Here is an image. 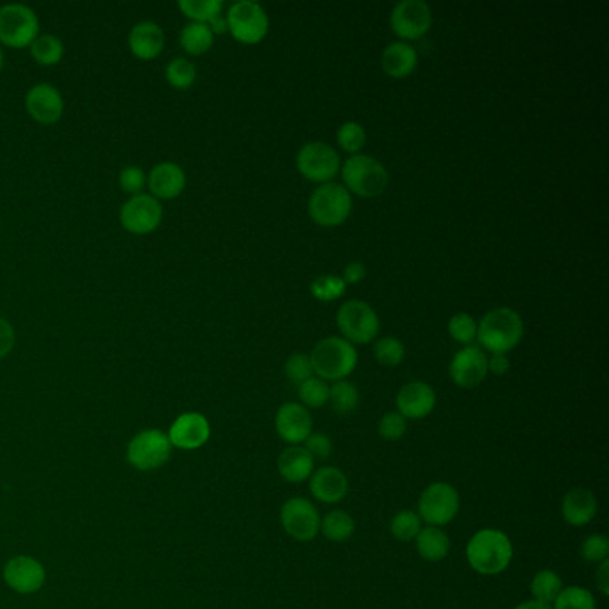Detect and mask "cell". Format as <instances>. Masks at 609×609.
<instances>
[{
    "label": "cell",
    "instance_id": "1",
    "mask_svg": "<svg viewBox=\"0 0 609 609\" xmlns=\"http://www.w3.org/2000/svg\"><path fill=\"white\" fill-rule=\"evenodd\" d=\"M524 336V322L515 309L488 311L477 324V340L492 354H506L517 347Z\"/></svg>",
    "mask_w": 609,
    "mask_h": 609
},
{
    "label": "cell",
    "instance_id": "2",
    "mask_svg": "<svg viewBox=\"0 0 609 609\" xmlns=\"http://www.w3.org/2000/svg\"><path fill=\"white\" fill-rule=\"evenodd\" d=\"M513 558V545L508 536L497 529H483L470 538L467 559L470 567L483 576L501 574Z\"/></svg>",
    "mask_w": 609,
    "mask_h": 609
},
{
    "label": "cell",
    "instance_id": "3",
    "mask_svg": "<svg viewBox=\"0 0 609 609\" xmlns=\"http://www.w3.org/2000/svg\"><path fill=\"white\" fill-rule=\"evenodd\" d=\"M309 359L313 372L320 379L336 383L343 381L354 372V368L358 365V352L347 340L338 336H329L315 345Z\"/></svg>",
    "mask_w": 609,
    "mask_h": 609
},
{
    "label": "cell",
    "instance_id": "4",
    "mask_svg": "<svg viewBox=\"0 0 609 609\" xmlns=\"http://www.w3.org/2000/svg\"><path fill=\"white\" fill-rule=\"evenodd\" d=\"M343 183L349 193H356L363 199L379 197L388 186L386 168L372 156L354 154L345 161L342 168Z\"/></svg>",
    "mask_w": 609,
    "mask_h": 609
},
{
    "label": "cell",
    "instance_id": "5",
    "mask_svg": "<svg viewBox=\"0 0 609 609\" xmlns=\"http://www.w3.org/2000/svg\"><path fill=\"white\" fill-rule=\"evenodd\" d=\"M309 217L322 227L342 226L352 211L351 193L340 184L318 186L308 204Z\"/></svg>",
    "mask_w": 609,
    "mask_h": 609
},
{
    "label": "cell",
    "instance_id": "6",
    "mask_svg": "<svg viewBox=\"0 0 609 609\" xmlns=\"http://www.w3.org/2000/svg\"><path fill=\"white\" fill-rule=\"evenodd\" d=\"M40 36V18L24 4L0 8V43L9 49H27Z\"/></svg>",
    "mask_w": 609,
    "mask_h": 609
},
{
    "label": "cell",
    "instance_id": "7",
    "mask_svg": "<svg viewBox=\"0 0 609 609\" xmlns=\"http://www.w3.org/2000/svg\"><path fill=\"white\" fill-rule=\"evenodd\" d=\"M227 29L236 42L256 45L268 34V15L256 2L242 0L236 2L227 13Z\"/></svg>",
    "mask_w": 609,
    "mask_h": 609
},
{
    "label": "cell",
    "instance_id": "8",
    "mask_svg": "<svg viewBox=\"0 0 609 609\" xmlns=\"http://www.w3.org/2000/svg\"><path fill=\"white\" fill-rule=\"evenodd\" d=\"M172 454V443L168 434L159 429H147L136 434L127 445V461L136 470H156L161 468Z\"/></svg>",
    "mask_w": 609,
    "mask_h": 609
},
{
    "label": "cell",
    "instance_id": "9",
    "mask_svg": "<svg viewBox=\"0 0 609 609\" xmlns=\"http://www.w3.org/2000/svg\"><path fill=\"white\" fill-rule=\"evenodd\" d=\"M336 324L342 331L343 340L365 345L376 338L379 333V318L377 313L363 301H347L338 309Z\"/></svg>",
    "mask_w": 609,
    "mask_h": 609
},
{
    "label": "cell",
    "instance_id": "10",
    "mask_svg": "<svg viewBox=\"0 0 609 609\" xmlns=\"http://www.w3.org/2000/svg\"><path fill=\"white\" fill-rule=\"evenodd\" d=\"M459 493L447 483L427 486L418 499V517L433 527L449 524L458 515Z\"/></svg>",
    "mask_w": 609,
    "mask_h": 609
},
{
    "label": "cell",
    "instance_id": "11",
    "mask_svg": "<svg viewBox=\"0 0 609 609\" xmlns=\"http://www.w3.org/2000/svg\"><path fill=\"white\" fill-rule=\"evenodd\" d=\"M340 156L331 145L322 142L306 143L297 154V168L302 177L313 183L326 184L340 172Z\"/></svg>",
    "mask_w": 609,
    "mask_h": 609
},
{
    "label": "cell",
    "instance_id": "12",
    "mask_svg": "<svg viewBox=\"0 0 609 609\" xmlns=\"http://www.w3.org/2000/svg\"><path fill=\"white\" fill-rule=\"evenodd\" d=\"M163 220V206L149 193L131 197L120 209V222L127 233L151 234L158 229Z\"/></svg>",
    "mask_w": 609,
    "mask_h": 609
},
{
    "label": "cell",
    "instance_id": "13",
    "mask_svg": "<svg viewBox=\"0 0 609 609\" xmlns=\"http://www.w3.org/2000/svg\"><path fill=\"white\" fill-rule=\"evenodd\" d=\"M431 24V8L424 0H402L390 15L392 31L401 36L402 40H418L426 36Z\"/></svg>",
    "mask_w": 609,
    "mask_h": 609
},
{
    "label": "cell",
    "instance_id": "14",
    "mask_svg": "<svg viewBox=\"0 0 609 609\" xmlns=\"http://www.w3.org/2000/svg\"><path fill=\"white\" fill-rule=\"evenodd\" d=\"M322 518L313 502L302 497H295L284 504L281 509V524L284 531L292 536L293 540L309 542L320 531Z\"/></svg>",
    "mask_w": 609,
    "mask_h": 609
},
{
    "label": "cell",
    "instance_id": "15",
    "mask_svg": "<svg viewBox=\"0 0 609 609\" xmlns=\"http://www.w3.org/2000/svg\"><path fill=\"white\" fill-rule=\"evenodd\" d=\"M26 111L34 122L52 126L63 117L65 101L56 86L51 83H38L26 93Z\"/></svg>",
    "mask_w": 609,
    "mask_h": 609
},
{
    "label": "cell",
    "instance_id": "16",
    "mask_svg": "<svg viewBox=\"0 0 609 609\" xmlns=\"http://www.w3.org/2000/svg\"><path fill=\"white\" fill-rule=\"evenodd\" d=\"M4 581L13 592L29 595L45 584V568L31 556H17L6 563Z\"/></svg>",
    "mask_w": 609,
    "mask_h": 609
},
{
    "label": "cell",
    "instance_id": "17",
    "mask_svg": "<svg viewBox=\"0 0 609 609\" xmlns=\"http://www.w3.org/2000/svg\"><path fill=\"white\" fill-rule=\"evenodd\" d=\"M449 374L459 388H476L488 374V358L476 345H467L452 358Z\"/></svg>",
    "mask_w": 609,
    "mask_h": 609
},
{
    "label": "cell",
    "instance_id": "18",
    "mask_svg": "<svg viewBox=\"0 0 609 609\" xmlns=\"http://www.w3.org/2000/svg\"><path fill=\"white\" fill-rule=\"evenodd\" d=\"M209 434H211V427H209L208 418L201 413H183L170 427L168 440L177 449L195 451L208 442Z\"/></svg>",
    "mask_w": 609,
    "mask_h": 609
},
{
    "label": "cell",
    "instance_id": "19",
    "mask_svg": "<svg viewBox=\"0 0 609 609\" xmlns=\"http://www.w3.org/2000/svg\"><path fill=\"white\" fill-rule=\"evenodd\" d=\"M313 429V418L309 415L308 408L295 402H286L277 409L276 431L281 440L292 445L306 442Z\"/></svg>",
    "mask_w": 609,
    "mask_h": 609
},
{
    "label": "cell",
    "instance_id": "20",
    "mask_svg": "<svg viewBox=\"0 0 609 609\" xmlns=\"http://www.w3.org/2000/svg\"><path fill=\"white\" fill-rule=\"evenodd\" d=\"M436 406V393L433 388L422 381H411L404 384L397 395V408L406 420H418L431 415Z\"/></svg>",
    "mask_w": 609,
    "mask_h": 609
},
{
    "label": "cell",
    "instance_id": "21",
    "mask_svg": "<svg viewBox=\"0 0 609 609\" xmlns=\"http://www.w3.org/2000/svg\"><path fill=\"white\" fill-rule=\"evenodd\" d=\"M147 184L154 199L158 201H172L177 199L186 188V174L177 163H159L152 168L147 177Z\"/></svg>",
    "mask_w": 609,
    "mask_h": 609
},
{
    "label": "cell",
    "instance_id": "22",
    "mask_svg": "<svg viewBox=\"0 0 609 609\" xmlns=\"http://www.w3.org/2000/svg\"><path fill=\"white\" fill-rule=\"evenodd\" d=\"M129 49L134 58L140 61H152L158 58L165 49V33L156 22H140L129 33Z\"/></svg>",
    "mask_w": 609,
    "mask_h": 609
},
{
    "label": "cell",
    "instance_id": "23",
    "mask_svg": "<svg viewBox=\"0 0 609 609\" xmlns=\"http://www.w3.org/2000/svg\"><path fill=\"white\" fill-rule=\"evenodd\" d=\"M309 488L318 501L324 504H336L349 492V481L340 468L322 467L311 476Z\"/></svg>",
    "mask_w": 609,
    "mask_h": 609
},
{
    "label": "cell",
    "instance_id": "24",
    "mask_svg": "<svg viewBox=\"0 0 609 609\" xmlns=\"http://www.w3.org/2000/svg\"><path fill=\"white\" fill-rule=\"evenodd\" d=\"M597 499L586 488H574L563 497L561 502V515L570 526H586L597 515Z\"/></svg>",
    "mask_w": 609,
    "mask_h": 609
},
{
    "label": "cell",
    "instance_id": "25",
    "mask_svg": "<svg viewBox=\"0 0 609 609\" xmlns=\"http://www.w3.org/2000/svg\"><path fill=\"white\" fill-rule=\"evenodd\" d=\"M417 63V51L406 42L390 43L381 54V68L386 76L393 79L411 76Z\"/></svg>",
    "mask_w": 609,
    "mask_h": 609
},
{
    "label": "cell",
    "instance_id": "26",
    "mask_svg": "<svg viewBox=\"0 0 609 609\" xmlns=\"http://www.w3.org/2000/svg\"><path fill=\"white\" fill-rule=\"evenodd\" d=\"M277 468L279 474L288 483H304L313 474L315 459L309 456V452L304 447L295 445L281 452V456L277 459Z\"/></svg>",
    "mask_w": 609,
    "mask_h": 609
},
{
    "label": "cell",
    "instance_id": "27",
    "mask_svg": "<svg viewBox=\"0 0 609 609\" xmlns=\"http://www.w3.org/2000/svg\"><path fill=\"white\" fill-rule=\"evenodd\" d=\"M415 540L418 554L427 561H442L451 551V540L440 527H424Z\"/></svg>",
    "mask_w": 609,
    "mask_h": 609
},
{
    "label": "cell",
    "instance_id": "28",
    "mask_svg": "<svg viewBox=\"0 0 609 609\" xmlns=\"http://www.w3.org/2000/svg\"><path fill=\"white\" fill-rule=\"evenodd\" d=\"M215 34L211 33L208 24H199V22H190L188 26L183 27L179 42L181 47L192 56H201L204 52H208L213 47Z\"/></svg>",
    "mask_w": 609,
    "mask_h": 609
},
{
    "label": "cell",
    "instance_id": "29",
    "mask_svg": "<svg viewBox=\"0 0 609 609\" xmlns=\"http://www.w3.org/2000/svg\"><path fill=\"white\" fill-rule=\"evenodd\" d=\"M29 49L31 58L42 67H54L65 56V45L54 34H40Z\"/></svg>",
    "mask_w": 609,
    "mask_h": 609
},
{
    "label": "cell",
    "instance_id": "30",
    "mask_svg": "<svg viewBox=\"0 0 609 609\" xmlns=\"http://www.w3.org/2000/svg\"><path fill=\"white\" fill-rule=\"evenodd\" d=\"M356 524L354 518L345 513L342 509H334L331 513H327L324 520L320 522V531L324 533L327 540L331 542H345L354 534Z\"/></svg>",
    "mask_w": 609,
    "mask_h": 609
},
{
    "label": "cell",
    "instance_id": "31",
    "mask_svg": "<svg viewBox=\"0 0 609 609\" xmlns=\"http://www.w3.org/2000/svg\"><path fill=\"white\" fill-rule=\"evenodd\" d=\"M329 404L334 413L349 415L358 408V388L349 381H336L333 386H329Z\"/></svg>",
    "mask_w": 609,
    "mask_h": 609
},
{
    "label": "cell",
    "instance_id": "32",
    "mask_svg": "<svg viewBox=\"0 0 609 609\" xmlns=\"http://www.w3.org/2000/svg\"><path fill=\"white\" fill-rule=\"evenodd\" d=\"M165 77H167V83L174 88V90H181L186 92L192 88L193 83L197 81V68L193 65L190 59L176 58L172 59L165 68Z\"/></svg>",
    "mask_w": 609,
    "mask_h": 609
},
{
    "label": "cell",
    "instance_id": "33",
    "mask_svg": "<svg viewBox=\"0 0 609 609\" xmlns=\"http://www.w3.org/2000/svg\"><path fill=\"white\" fill-rule=\"evenodd\" d=\"M222 0H181L179 9L186 18L199 24H209L211 20L222 15Z\"/></svg>",
    "mask_w": 609,
    "mask_h": 609
},
{
    "label": "cell",
    "instance_id": "34",
    "mask_svg": "<svg viewBox=\"0 0 609 609\" xmlns=\"http://www.w3.org/2000/svg\"><path fill=\"white\" fill-rule=\"evenodd\" d=\"M563 590L561 577L552 572V570H542L533 577L531 583V593H533L534 601L543 602V604H554L559 592Z\"/></svg>",
    "mask_w": 609,
    "mask_h": 609
},
{
    "label": "cell",
    "instance_id": "35",
    "mask_svg": "<svg viewBox=\"0 0 609 609\" xmlns=\"http://www.w3.org/2000/svg\"><path fill=\"white\" fill-rule=\"evenodd\" d=\"M552 609H595V597L581 586H568L559 592Z\"/></svg>",
    "mask_w": 609,
    "mask_h": 609
},
{
    "label": "cell",
    "instance_id": "36",
    "mask_svg": "<svg viewBox=\"0 0 609 609\" xmlns=\"http://www.w3.org/2000/svg\"><path fill=\"white\" fill-rule=\"evenodd\" d=\"M390 531H392L395 540L411 542V540H415L417 534L422 531V520H420L418 513H415V511L404 509V511L397 513V515L393 517Z\"/></svg>",
    "mask_w": 609,
    "mask_h": 609
},
{
    "label": "cell",
    "instance_id": "37",
    "mask_svg": "<svg viewBox=\"0 0 609 609\" xmlns=\"http://www.w3.org/2000/svg\"><path fill=\"white\" fill-rule=\"evenodd\" d=\"M299 397L304 402V408H322L329 402V386L320 377H309L299 386Z\"/></svg>",
    "mask_w": 609,
    "mask_h": 609
},
{
    "label": "cell",
    "instance_id": "38",
    "mask_svg": "<svg viewBox=\"0 0 609 609\" xmlns=\"http://www.w3.org/2000/svg\"><path fill=\"white\" fill-rule=\"evenodd\" d=\"M374 354H376L377 361L384 367H399L406 356V349L401 340H397L393 336H384L381 340H377Z\"/></svg>",
    "mask_w": 609,
    "mask_h": 609
},
{
    "label": "cell",
    "instance_id": "39",
    "mask_svg": "<svg viewBox=\"0 0 609 609\" xmlns=\"http://www.w3.org/2000/svg\"><path fill=\"white\" fill-rule=\"evenodd\" d=\"M336 140H338V145L342 147L343 151L349 152V154L354 156V154H358L365 147L367 133H365V129L358 122H345L338 129Z\"/></svg>",
    "mask_w": 609,
    "mask_h": 609
},
{
    "label": "cell",
    "instance_id": "40",
    "mask_svg": "<svg viewBox=\"0 0 609 609\" xmlns=\"http://www.w3.org/2000/svg\"><path fill=\"white\" fill-rule=\"evenodd\" d=\"M347 290L342 277L320 276L311 283V293L318 301L331 302L340 299Z\"/></svg>",
    "mask_w": 609,
    "mask_h": 609
},
{
    "label": "cell",
    "instance_id": "41",
    "mask_svg": "<svg viewBox=\"0 0 609 609\" xmlns=\"http://www.w3.org/2000/svg\"><path fill=\"white\" fill-rule=\"evenodd\" d=\"M449 334L458 343L470 345L477 338V324L468 313H458L449 320Z\"/></svg>",
    "mask_w": 609,
    "mask_h": 609
},
{
    "label": "cell",
    "instance_id": "42",
    "mask_svg": "<svg viewBox=\"0 0 609 609\" xmlns=\"http://www.w3.org/2000/svg\"><path fill=\"white\" fill-rule=\"evenodd\" d=\"M286 377L290 379V383L301 386L304 381H308L309 377H313V367H311V359L306 354H293L284 365Z\"/></svg>",
    "mask_w": 609,
    "mask_h": 609
},
{
    "label": "cell",
    "instance_id": "43",
    "mask_svg": "<svg viewBox=\"0 0 609 609\" xmlns=\"http://www.w3.org/2000/svg\"><path fill=\"white\" fill-rule=\"evenodd\" d=\"M408 431V422L401 413L390 411L379 420V434L388 442H397Z\"/></svg>",
    "mask_w": 609,
    "mask_h": 609
},
{
    "label": "cell",
    "instance_id": "44",
    "mask_svg": "<svg viewBox=\"0 0 609 609\" xmlns=\"http://www.w3.org/2000/svg\"><path fill=\"white\" fill-rule=\"evenodd\" d=\"M581 554L586 561L590 563H602L604 559H608L609 542L606 536L602 534H592L584 540L581 545Z\"/></svg>",
    "mask_w": 609,
    "mask_h": 609
},
{
    "label": "cell",
    "instance_id": "45",
    "mask_svg": "<svg viewBox=\"0 0 609 609\" xmlns=\"http://www.w3.org/2000/svg\"><path fill=\"white\" fill-rule=\"evenodd\" d=\"M118 181H120V186H122V190L127 195L136 197V195H142L145 183H147V177H145V172H143L142 168L129 165V167L122 168Z\"/></svg>",
    "mask_w": 609,
    "mask_h": 609
},
{
    "label": "cell",
    "instance_id": "46",
    "mask_svg": "<svg viewBox=\"0 0 609 609\" xmlns=\"http://www.w3.org/2000/svg\"><path fill=\"white\" fill-rule=\"evenodd\" d=\"M306 451L315 461H326L333 454V442L327 434L311 433L306 438Z\"/></svg>",
    "mask_w": 609,
    "mask_h": 609
},
{
    "label": "cell",
    "instance_id": "47",
    "mask_svg": "<svg viewBox=\"0 0 609 609\" xmlns=\"http://www.w3.org/2000/svg\"><path fill=\"white\" fill-rule=\"evenodd\" d=\"M17 334L6 318L0 317V358H6L15 349Z\"/></svg>",
    "mask_w": 609,
    "mask_h": 609
},
{
    "label": "cell",
    "instance_id": "48",
    "mask_svg": "<svg viewBox=\"0 0 609 609\" xmlns=\"http://www.w3.org/2000/svg\"><path fill=\"white\" fill-rule=\"evenodd\" d=\"M367 277V268L363 263L359 261H352L349 263L345 270H343V283L345 284H358Z\"/></svg>",
    "mask_w": 609,
    "mask_h": 609
},
{
    "label": "cell",
    "instance_id": "49",
    "mask_svg": "<svg viewBox=\"0 0 609 609\" xmlns=\"http://www.w3.org/2000/svg\"><path fill=\"white\" fill-rule=\"evenodd\" d=\"M508 370L509 359L506 354H493L492 358L488 359V372L495 376H504Z\"/></svg>",
    "mask_w": 609,
    "mask_h": 609
},
{
    "label": "cell",
    "instance_id": "50",
    "mask_svg": "<svg viewBox=\"0 0 609 609\" xmlns=\"http://www.w3.org/2000/svg\"><path fill=\"white\" fill-rule=\"evenodd\" d=\"M595 576H597V586H599V590H601L604 595H608L609 593V561L608 559H604L601 563V567L599 570L595 572Z\"/></svg>",
    "mask_w": 609,
    "mask_h": 609
},
{
    "label": "cell",
    "instance_id": "51",
    "mask_svg": "<svg viewBox=\"0 0 609 609\" xmlns=\"http://www.w3.org/2000/svg\"><path fill=\"white\" fill-rule=\"evenodd\" d=\"M208 26L209 29H211V33L213 34H224L229 31V29H227V20L226 18L222 17V15H220V17L215 18V20H211Z\"/></svg>",
    "mask_w": 609,
    "mask_h": 609
},
{
    "label": "cell",
    "instance_id": "52",
    "mask_svg": "<svg viewBox=\"0 0 609 609\" xmlns=\"http://www.w3.org/2000/svg\"><path fill=\"white\" fill-rule=\"evenodd\" d=\"M515 609H552V606L551 604H543V602L534 601L533 599V601L520 604V606H517Z\"/></svg>",
    "mask_w": 609,
    "mask_h": 609
},
{
    "label": "cell",
    "instance_id": "53",
    "mask_svg": "<svg viewBox=\"0 0 609 609\" xmlns=\"http://www.w3.org/2000/svg\"><path fill=\"white\" fill-rule=\"evenodd\" d=\"M4 68V52H2V45H0V72Z\"/></svg>",
    "mask_w": 609,
    "mask_h": 609
}]
</instances>
